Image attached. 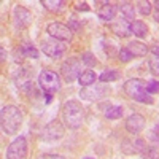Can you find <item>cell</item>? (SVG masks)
<instances>
[{"label":"cell","mask_w":159,"mask_h":159,"mask_svg":"<svg viewBox=\"0 0 159 159\" xmlns=\"http://www.w3.org/2000/svg\"><path fill=\"white\" fill-rule=\"evenodd\" d=\"M96 81H97V75L92 70H83L81 75H80V78H78V83L81 84V88L92 86V84H96Z\"/></svg>","instance_id":"16"},{"label":"cell","mask_w":159,"mask_h":159,"mask_svg":"<svg viewBox=\"0 0 159 159\" xmlns=\"http://www.w3.org/2000/svg\"><path fill=\"white\" fill-rule=\"evenodd\" d=\"M118 10L121 11V15L124 16L126 21L134 22V19H135V8H134V5H132V3H129V2H123V3H119V5H118Z\"/></svg>","instance_id":"17"},{"label":"cell","mask_w":159,"mask_h":159,"mask_svg":"<svg viewBox=\"0 0 159 159\" xmlns=\"http://www.w3.org/2000/svg\"><path fill=\"white\" fill-rule=\"evenodd\" d=\"M126 96L129 99H134L140 103H147V105H151L154 102L153 96L147 91V81H143L140 78H132V80H127L123 86Z\"/></svg>","instance_id":"2"},{"label":"cell","mask_w":159,"mask_h":159,"mask_svg":"<svg viewBox=\"0 0 159 159\" xmlns=\"http://www.w3.org/2000/svg\"><path fill=\"white\" fill-rule=\"evenodd\" d=\"M65 135V127L61 121L54 119L45 126L43 129V134H42V140L45 142H56V140H61L62 137Z\"/></svg>","instance_id":"10"},{"label":"cell","mask_w":159,"mask_h":159,"mask_svg":"<svg viewBox=\"0 0 159 159\" xmlns=\"http://www.w3.org/2000/svg\"><path fill=\"white\" fill-rule=\"evenodd\" d=\"M38 84L45 91V96H46V102L49 103L52 99V94L56 91L61 89L62 83H61V78L57 73L51 72V70H43L42 73L38 75Z\"/></svg>","instance_id":"4"},{"label":"cell","mask_w":159,"mask_h":159,"mask_svg":"<svg viewBox=\"0 0 159 159\" xmlns=\"http://www.w3.org/2000/svg\"><path fill=\"white\" fill-rule=\"evenodd\" d=\"M38 159H65V157L61 154H42L38 156Z\"/></svg>","instance_id":"32"},{"label":"cell","mask_w":159,"mask_h":159,"mask_svg":"<svg viewBox=\"0 0 159 159\" xmlns=\"http://www.w3.org/2000/svg\"><path fill=\"white\" fill-rule=\"evenodd\" d=\"M46 32L51 38H56L59 42H70L73 37L72 29L62 22H49L46 27Z\"/></svg>","instance_id":"7"},{"label":"cell","mask_w":159,"mask_h":159,"mask_svg":"<svg viewBox=\"0 0 159 159\" xmlns=\"http://www.w3.org/2000/svg\"><path fill=\"white\" fill-rule=\"evenodd\" d=\"M13 18H15L16 27L25 29V27H29V24L32 22V13L22 5H16L15 10H13Z\"/></svg>","instance_id":"11"},{"label":"cell","mask_w":159,"mask_h":159,"mask_svg":"<svg viewBox=\"0 0 159 159\" xmlns=\"http://www.w3.org/2000/svg\"><path fill=\"white\" fill-rule=\"evenodd\" d=\"M42 51L48 57L59 59L65 52V45H64V42H59L56 38H45L42 42Z\"/></svg>","instance_id":"8"},{"label":"cell","mask_w":159,"mask_h":159,"mask_svg":"<svg viewBox=\"0 0 159 159\" xmlns=\"http://www.w3.org/2000/svg\"><path fill=\"white\" fill-rule=\"evenodd\" d=\"M147 91L151 96L156 94V92H159V81H148L147 83Z\"/></svg>","instance_id":"31"},{"label":"cell","mask_w":159,"mask_h":159,"mask_svg":"<svg viewBox=\"0 0 159 159\" xmlns=\"http://www.w3.org/2000/svg\"><path fill=\"white\" fill-rule=\"evenodd\" d=\"M147 139L151 140V142H154V143L159 142V121H156L153 124V127L147 132Z\"/></svg>","instance_id":"25"},{"label":"cell","mask_w":159,"mask_h":159,"mask_svg":"<svg viewBox=\"0 0 159 159\" xmlns=\"http://www.w3.org/2000/svg\"><path fill=\"white\" fill-rule=\"evenodd\" d=\"M0 54H2V61L7 59V52H5V48H0Z\"/></svg>","instance_id":"35"},{"label":"cell","mask_w":159,"mask_h":159,"mask_svg":"<svg viewBox=\"0 0 159 159\" xmlns=\"http://www.w3.org/2000/svg\"><path fill=\"white\" fill-rule=\"evenodd\" d=\"M111 32H115V35L118 37H129L132 32H130V22L126 21V19H119V21H115L111 24Z\"/></svg>","instance_id":"14"},{"label":"cell","mask_w":159,"mask_h":159,"mask_svg":"<svg viewBox=\"0 0 159 159\" xmlns=\"http://www.w3.org/2000/svg\"><path fill=\"white\" fill-rule=\"evenodd\" d=\"M124 113V108L119 107V105H115V107H108V110L105 111V118L107 119H119Z\"/></svg>","instance_id":"22"},{"label":"cell","mask_w":159,"mask_h":159,"mask_svg":"<svg viewBox=\"0 0 159 159\" xmlns=\"http://www.w3.org/2000/svg\"><path fill=\"white\" fill-rule=\"evenodd\" d=\"M151 52H153L154 56H157V57H159V42H157V43H154V45L151 46Z\"/></svg>","instance_id":"34"},{"label":"cell","mask_w":159,"mask_h":159,"mask_svg":"<svg viewBox=\"0 0 159 159\" xmlns=\"http://www.w3.org/2000/svg\"><path fill=\"white\" fill-rule=\"evenodd\" d=\"M75 5H76V10H84V11H89V10H91L86 2H83V3H81V2H76Z\"/></svg>","instance_id":"33"},{"label":"cell","mask_w":159,"mask_h":159,"mask_svg":"<svg viewBox=\"0 0 159 159\" xmlns=\"http://www.w3.org/2000/svg\"><path fill=\"white\" fill-rule=\"evenodd\" d=\"M61 72H62V76H64L65 81L72 83V81H75V80L80 78V75H81L83 70H81V64H80V61L76 57H70V59H67L62 64Z\"/></svg>","instance_id":"6"},{"label":"cell","mask_w":159,"mask_h":159,"mask_svg":"<svg viewBox=\"0 0 159 159\" xmlns=\"http://www.w3.org/2000/svg\"><path fill=\"white\" fill-rule=\"evenodd\" d=\"M0 124L7 135L18 134L19 127L22 126V113L15 105H5L0 111Z\"/></svg>","instance_id":"1"},{"label":"cell","mask_w":159,"mask_h":159,"mask_svg":"<svg viewBox=\"0 0 159 159\" xmlns=\"http://www.w3.org/2000/svg\"><path fill=\"white\" fill-rule=\"evenodd\" d=\"M121 78V75H119V72H116V70H113V69H107L100 76H99V80L102 83H111V81H116V80H119Z\"/></svg>","instance_id":"21"},{"label":"cell","mask_w":159,"mask_h":159,"mask_svg":"<svg viewBox=\"0 0 159 159\" xmlns=\"http://www.w3.org/2000/svg\"><path fill=\"white\" fill-rule=\"evenodd\" d=\"M134 147H135V153H143L145 150H147V142H145L143 139H135L134 140Z\"/></svg>","instance_id":"30"},{"label":"cell","mask_w":159,"mask_h":159,"mask_svg":"<svg viewBox=\"0 0 159 159\" xmlns=\"http://www.w3.org/2000/svg\"><path fill=\"white\" fill-rule=\"evenodd\" d=\"M142 157L143 159H159V150L156 147H147V150L142 153Z\"/></svg>","instance_id":"26"},{"label":"cell","mask_w":159,"mask_h":159,"mask_svg":"<svg viewBox=\"0 0 159 159\" xmlns=\"http://www.w3.org/2000/svg\"><path fill=\"white\" fill-rule=\"evenodd\" d=\"M145 124H147L145 118L139 113H134L126 119V130L129 132V134H140V132L145 129Z\"/></svg>","instance_id":"12"},{"label":"cell","mask_w":159,"mask_h":159,"mask_svg":"<svg viewBox=\"0 0 159 159\" xmlns=\"http://www.w3.org/2000/svg\"><path fill=\"white\" fill-rule=\"evenodd\" d=\"M126 48L132 52L134 57H143V56H147V52L150 51L148 46L145 43H142V42H130V43H127Z\"/></svg>","instance_id":"15"},{"label":"cell","mask_w":159,"mask_h":159,"mask_svg":"<svg viewBox=\"0 0 159 159\" xmlns=\"http://www.w3.org/2000/svg\"><path fill=\"white\" fill-rule=\"evenodd\" d=\"M116 13H118V5L111 3V2H105L99 11H97V16L102 19V21H113L115 16H116Z\"/></svg>","instance_id":"13"},{"label":"cell","mask_w":159,"mask_h":159,"mask_svg":"<svg viewBox=\"0 0 159 159\" xmlns=\"http://www.w3.org/2000/svg\"><path fill=\"white\" fill-rule=\"evenodd\" d=\"M118 59L121 61V62H129L134 59V56H132V52L127 49V48H121L118 51Z\"/></svg>","instance_id":"29"},{"label":"cell","mask_w":159,"mask_h":159,"mask_svg":"<svg viewBox=\"0 0 159 159\" xmlns=\"http://www.w3.org/2000/svg\"><path fill=\"white\" fill-rule=\"evenodd\" d=\"M81 62L83 64H86L88 67H94V65L97 64V59L94 57V54H92V52H83L81 54Z\"/></svg>","instance_id":"27"},{"label":"cell","mask_w":159,"mask_h":159,"mask_svg":"<svg viewBox=\"0 0 159 159\" xmlns=\"http://www.w3.org/2000/svg\"><path fill=\"white\" fill-rule=\"evenodd\" d=\"M83 159H94V157H83Z\"/></svg>","instance_id":"38"},{"label":"cell","mask_w":159,"mask_h":159,"mask_svg":"<svg viewBox=\"0 0 159 159\" xmlns=\"http://www.w3.org/2000/svg\"><path fill=\"white\" fill-rule=\"evenodd\" d=\"M154 21H156V22H159V11L154 15Z\"/></svg>","instance_id":"36"},{"label":"cell","mask_w":159,"mask_h":159,"mask_svg":"<svg viewBox=\"0 0 159 159\" xmlns=\"http://www.w3.org/2000/svg\"><path fill=\"white\" fill-rule=\"evenodd\" d=\"M7 159H25L27 157V140L25 137L15 139L7 150Z\"/></svg>","instance_id":"9"},{"label":"cell","mask_w":159,"mask_h":159,"mask_svg":"<svg viewBox=\"0 0 159 159\" xmlns=\"http://www.w3.org/2000/svg\"><path fill=\"white\" fill-rule=\"evenodd\" d=\"M121 153L130 156V154H135V147H134V142L129 140V139H124L121 142Z\"/></svg>","instance_id":"24"},{"label":"cell","mask_w":159,"mask_h":159,"mask_svg":"<svg viewBox=\"0 0 159 159\" xmlns=\"http://www.w3.org/2000/svg\"><path fill=\"white\" fill-rule=\"evenodd\" d=\"M142 16H148L151 15V10H153V5L151 2H145V0H140V2H137V8H135Z\"/></svg>","instance_id":"23"},{"label":"cell","mask_w":159,"mask_h":159,"mask_svg":"<svg viewBox=\"0 0 159 159\" xmlns=\"http://www.w3.org/2000/svg\"><path fill=\"white\" fill-rule=\"evenodd\" d=\"M42 5L48 10V11H52V13H57V11H62L64 10V2L62 0H42Z\"/></svg>","instance_id":"19"},{"label":"cell","mask_w":159,"mask_h":159,"mask_svg":"<svg viewBox=\"0 0 159 159\" xmlns=\"http://www.w3.org/2000/svg\"><path fill=\"white\" fill-rule=\"evenodd\" d=\"M154 5H156V10H157V11H159V0H157V2H156V3H154Z\"/></svg>","instance_id":"37"},{"label":"cell","mask_w":159,"mask_h":159,"mask_svg":"<svg viewBox=\"0 0 159 159\" xmlns=\"http://www.w3.org/2000/svg\"><path fill=\"white\" fill-rule=\"evenodd\" d=\"M148 67H150L153 75L159 76V57L157 56H153V57L148 59Z\"/></svg>","instance_id":"28"},{"label":"cell","mask_w":159,"mask_h":159,"mask_svg":"<svg viewBox=\"0 0 159 159\" xmlns=\"http://www.w3.org/2000/svg\"><path fill=\"white\" fill-rule=\"evenodd\" d=\"M21 54L24 56V57H32V59H38V56H40V52H38V49L34 46V45H30V43H24L22 46H21Z\"/></svg>","instance_id":"20"},{"label":"cell","mask_w":159,"mask_h":159,"mask_svg":"<svg viewBox=\"0 0 159 159\" xmlns=\"http://www.w3.org/2000/svg\"><path fill=\"white\" fill-rule=\"evenodd\" d=\"M108 94H110V86L105 84V83H96V84L88 86V88H81V91H80L81 99L89 100V102H96V100L105 99Z\"/></svg>","instance_id":"5"},{"label":"cell","mask_w":159,"mask_h":159,"mask_svg":"<svg viewBox=\"0 0 159 159\" xmlns=\"http://www.w3.org/2000/svg\"><path fill=\"white\" fill-rule=\"evenodd\" d=\"M130 32L139 38H143L148 35V25L143 21H134V22H130Z\"/></svg>","instance_id":"18"},{"label":"cell","mask_w":159,"mask_h":159,"mask_svg":"<svg viewBox=\"0 0 159 159\" xmlns=\"http://www.w3.org/2000/svg\"><path fill=\"white\" fill-rule=\"evenodd\" d=\"M84 108L78 100H67L62 105V121L69 129H78L83 124Z\"/></svg>","instance_id":"3"}]
</instances>
